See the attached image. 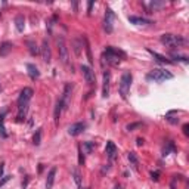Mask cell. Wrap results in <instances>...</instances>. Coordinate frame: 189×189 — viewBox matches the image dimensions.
I'll list each match as a JSON object with an SVG mask.
<instances>
[{
  "label": "cell",
  "mask_w": 189,
  "mask_h": 189,
  "mask_svg": "<svg viewBox=\"0 0 189 189\" xmlns=\"http://www.w3.org/2000/svg\"><path fill=\"white\" fill-rule=\"evenodd\" d=\"M124 58H126V53H124L123 50H118V49H115V47H111V46L107 47V50L102 53L104 62H107L108 65H111V66H118Z\"/></svg>",
  "instance_id": "6da1fadb"
},
{
  "label": "cell",
  "mask_w": 189,
  "mask_h": 189,
  "mask_svg": "<svg viewBox=\"0 0 189 189\" xmlns=\"http://www.w3.org/2000/svg\"><path fill=\"white\" fill-rule=\"evenodd\" d=\"M161 43L167 46V47H182L185 44H188V40L182 36H176V34H163L161 36Z\"/></svg>",
  "instance_id": "7a4b0ae2"
},
{
  "label": "cell",
  "mask_w": 189,
  "mask_h": 189,
  "mask_svg": "<svg viewBox=\"0 0 189 189\" xmlns=\"http://www.w3.org/2000/svg\"><path fill=\"white\" fill-rule=\"evenodd\" d=\"M173 78V74L170 71H165L163 68H155L152 71H149L146 74V80L148 81H155V83H161L165 81V80H170Z\"/></svg>",
  "instance_id": "3957f363"
},
{
  "label": "cell",
  "mask_w": 189,
  "mask_h": 189,
  "mask_svg": "<svg viewBox=\"0 0 189 189\" xmlns=\"http://www.w3.org/2000/svg\"><path fill=\"white\" fill-rule=\"evenodd\" d=\"M130 86H132V74H130L129 71H126V73L121 75V78H120V86H118V90H120V95H121L123 99L127 98V95H129V92H130Z\"/></svg>",
  "instance_id": "277c9868"
},
{
  "label": "cell",
  "mask_w": 189,
  "mask_h": 189,
  "mask_svg": "<svg viewBox=\"0 0 189 189\" xmlns=\"http://www.w3.org/2000/svg\"><path fill=\"white\" fill-rule=\"evenodd\" d=\"M58 52H59V59L61 62L70 68V53H68V47H66V43H65V39L64 37H59L58 39Z\"/></svg>",
  "instance_id": "5b68a950"
},
{
  "label": "cell",
  "mask_w": 189,
  "mask_h": 189,
  "mask_svg": "<svg viewBox=\"0 0 189 189\" xmlns=\"http://www.w3.org/2000/svg\"><path fill=\"white\" fill-rule=\"evenodd\" d=\"M34 92L31 87H24L21 93H19V98H18V107H24V105H28L30 99L33 98Z\"/></svg>",
  "instance_id": "8992f818"
},
{
  "label": "cell",
  "mask_w": 189,
  "mask_h": 189,
  "mask_svg": "<svg viewBox=\"0 0 189 189\" xmlns=\"http://www.w3.org/2000/svg\"><path fill=\"white\" fill-rule=\"evenodd\" d=\"M114 12H112V9L107 8L105 10V18H104V28H105V31L107 33H112V30H114Z\"/></svg>",
  "instance_id": "52a82bcc"
},
{
  "label": "cell",
  "mask_w": 189,
  "mask_h": 189,
  "mask_svg": "<svg viewBox=\"0 0 189 189\" xmlns=\"http://www.w3.org/2000/svg\"><path fill=\"white\" fill-rule=\"evenodd\" d=\"M71 92H73V84H71V83H66L65 87H64V92H62V96H61V102H62V105H64V109H66L68 105H70Z\"/></svg>",
  "instance_id": "ba28073f"
},
{
  "label": "cell",
  "mask_w": 189,
  "mask_h": 189,
  "mask_svg": "<svg viewBox=\"0 0 189 189\" xmlns=\"http://www.w3.org/2000/svg\"><path fill=\"white\" fill-rule=\"evenodd\" d=\"M81 74L89 86H93V84H95V80H96V78H95V73H93V70H92L90 66L81 65Z\"/></svg>",
  "instance_id": "9c48e42d"
},
{
  "label": "cell",
  "mask_w": 189,
  "mask_h": 189,
  "mask_svg": "<svg viewBox=\"0 0 189 189\" xmlns=\"http://www.w3.org/2000/svg\"><path fill=\"white\" fill-rule=\"evenodd\" d=\"M86 123H74V124H71L70 127H68V134L70 136H78L80 133H83L84 130H86Z\"/></svg>",
  "instance_id": "30bf717a"
},
{
  "label": "cell",
  "mask_w": 189,
  "mask_h": 189,
  "mask_svg": "<svg viewBox=\"0 0 189 189\" xmlns=\"http://www.w3.org/2000/svg\"><path fill=\"white\" fill-rule=\"evenodd\" d=\"M105 152H107L108 158H109V161H114L115 158H117V146H115V143L112 140H108L107 142V148H105Z\"/></svg>",
  "instance_id": "8fae6325"
},
{
  "label": "cell",
  "mask_w": 189,
  "mask_h": 189,
  "mask_svg": "<svg viewBox=\"0 0 189 189\" xmlns=\"http://www.w3.org/2000/svg\"><path fill=\"white\" fill-rule=\"evenodd\" d=\"M109 81H111V74L109 71L104 73V84H102V96L108 98L109 96Z\"/></svg>",
  "instance_id": "7c38bea8"
},
{
  "label": "cell",
  "mask_w": 189,
  "mask_h": 189,
  "mask_svg": "<svg viewBox=\"0 0 189 189\" xmlns=\"http://www.w3.org/2000/svg\"><path fill=\"white\" fill-rule=\"evenodd\" d=\"M50 56H52V53H50L49 43H47V40H43V43H41V58H43V61H44V62H47V64H49V62H50Z\"/></svg>",
  "instance_id": "4fadbf2b"
},
{
  "label": "cell",
  "mask_w": 189,
  "mask_h": 189,
  "mask_svg": "<svg viewBox=\"0 0 189 189\" xmlns=\"http://www.w3.org/2000/svg\"><path fill=\"white\" fill-rule=\"evenodd\" d=\"M55 176H56V167H52L50 172L47 173V179H46V189H52L55 183Z\"/></svg>",
  "instance_id": "5bb4252c"
},
{
  "label": "cell",
  "mask_w": 189,
  "mask_h": 189,
  "mask_svg": "<svg viewBox=\"0 0 189 189\" xmlns=\"http://www.w3.org/2000/svg\"><path fill=\"white\" fill-rule=\"evenodd\" d=\"M27 70H28V75H30L33 80H36V78L40 77V71H39L37 66L33 65V64H27Z\"/></svg>",
  "instance_id": "9a60e30c"
},
{
  "label": "cell",
  "mask_w": 189,
  "mask_h": 189,
  "mask_svg": "<svg viewBox=\"0 0 189 189\" xmlns=\"http://www.w3.org/2000/svg\"><path fill=\"white\" fill-rule=\"evenodd\" d=\"M129 21L134 25H148L152 24L149 19H145V18H140V17H129Z\"/></svg>",
  "instance_id": "2e32d148"
},
{
  "label": "cell",
  "mask_w": 189,
  "mask_h": 189,
  "mask_svg": "<svg viewBox=\"0 0 189 189\" xmlns=\"http://www.w3.org/2000/svg\"><path fill=\"white\" fill-rule=\"evenodd\" d=\"M62 111H64V105H62L61 99H58L56 107H55V112H53V117H55V123H56V124H58V121H59V117H61V114H62Z\"/></svg>",
  "instance_id": "e0dca14e"
},
{
  "label": "cell",
  "mask_w": 189,
  "mask_h": 189,
  "mask_svg": "<svg viewBox=\"0 0 189 189\" xmlns=\"http://www.w3.org/2000/svg\"><path fill=\"white\" fill-rule=\"evenodd\" d=\"M148 52L152 55V56L155 58V61H158L160 64H172V61L170 59H167L165 56H163V55H160V53H157V52H154V50H151L148 49Z\"/></svg>",
  "instance_id": "ac0fdd59"
},
{
  "label": "cell",
  "mask_w": 189,
  "mask_h": 189,
  "mask_svg": "<svg viewBox=\"0 0 189 189\" xmlns=\"http://www.w3.org/2000/svg\"><path fill=\"white\" fill-rule=\"evenodd\" d=\"M27 112H28V105H24V107H18L17 121H24L25 117H27Z\"/></svg>",
  "instance_id": "d6986e66"
},
{
  "label": "cell",
  "mask_w": 189,
  "mask_h": 189,
  "mask_svg": "<svg viewBox=\"0 0 189 189\" xmlns=\"http://www.w3.org/2000/svg\"><path fill=\"white\" fill-rule=\"evenodd\" d=\"M12 47H13V44L12 43H9V41H5L2 46H0V56H6L9 52L12 50Z\"/></svg>",
  "instance_id": "ffe728a7"
},
{
  "label": "cell",
  "mask_w": 189,
  "mask_h": 189,
  "mask_svg": "<svg viewBox=\"0 0 189 189\" xmlns=\"http://www.w3.org/2000/svg\"><path fill=\"white\" fill-rule=\"evenodd\" d=\"M15 24H17V30L19 31V33H22L25 28V19L22 15H18L17 18H15Z\"/></svg>",
  "instance_id": "44dd1931"
},
{
  "label": "cell",
  "mask_w": 189,
  "mask_h": 189,
  "mask_svg": "<svg viewBox=\"0 0 189 189\" xmlns=\"http://www.w3.org/2000/svg\"><path fill=\"white\" fill-rule=\"evenodd\" d=\"M5 115H6L5 111L0 114V136L2 138H8V133H6V129H5Z\"/></svg>",
  "instance_id": "7402d4cb"
},
{
  "label": "cell",
  "mask_w": 189,
  "mask_h": 189,
  "mask_svg": "<svg viewBox=\"0 0 189 189\" xmlns=\"http://www.w3.org/2000/svg\"><path fill=\"white\" fill-rule=\"evenodd\" d=\"M80 148H83L84 154H92V151L96 148V145L93 142H83V146H80Z\"/></svg>",
  "instance_id": "603a6c76"
},
{
  "label": "cell",
  "mask_w": 189,
  "mask_h": 189,
  "mask_svg": "<svg viewBox=\"0 0 189 189\" xmlns=\"http://www.w3.org/2000/svg\"><path fill=\"white\" fill-rule=\"evenodd\" d=\"M172 151H176V146H174V143L170 140V142H167V145H165L164 149H163V157H167Z\"/></svg>",
  "instance_id": "cb8c5ba5"
},
{
  "label": "cell",
  "mask_w": 189,
  "mask_h": 189,
  "mask_svg": "<svg viewBox=\"0 0 189 189\" xmlns=\"http://www.w3.org/2000/svg\"><path fill=\"white\" fill-rule=\"evenodd\" d=\"M73 177H74V182L77 185V188H81V176L77 168H73Z\"/></svg>",
  "instance_id": "d4e9b609"
},
{
  "label": "cell",
  "mask_w": 189,
  "mask_h": 189,
  "mask_svg": "<svg viewBox=\"0 0 189 189\" xmlns=\"http://www.w3.org/2000/svg\"><path fill=\"white\" fill-rule=\"evenodd\" d=\"M129 161H130V164L134 167V168H138V165H139V160H138V157L134 152H129Z\"/></svg>",
  "instance_id": "484cf974"
},
{
  "label": "cell",
  "mask_w": 189,
  "mask_h": 189,
  "mask_svg": "<svg viewBox=\"0 0 189 189\" xmlns=\"http://www.w3.org/2000/svg\"><path fill=\"white\" fill-rule=\"evenodd\" d=\"M33 142H34L36 146H39V145L41 143V129H37V130H36V134H34V138H33Z\"/></svg>",
  "instance_id": "4316f807"
},
{
  "label": "cell",
  "mask_w": 189,
  "mask_h": 189,
  "mask_svg": "<svg viewBox=\"0 0 189 189\" xmlns=\"http://www.w3.org/2000/svg\"><path fill=\"white\" fill-rule=\"evenodd\" d=\"M28 46H30V52H31V55H37L39 53V49H37V46H36V43L34 41H28Z\"/></svg>",
  "instance_id": "83f0119b"
},
{
  "label": "cell",
  "mask_w": 189,
  "mask_h": 189,
  "mask_svg": "<svg viewBox=\"0 0 189 189\" xmlns=\"http://www.w3.org/2000/svg\"><path fill=\"white\" fill-rule=\"evenodd\" d=\"M142 126H143L142 123H133V124H129V126H127V130H129V132H133V130L139 129V127H142Z\"/></svg>",
  "instance_id": "f1b7e54d"
},
{
  "label": "cell",
  "mask_w": 189,
  "mask_h": 189,
  "mask_svg": "<svg viewBox=\"0 0 189 189\" xmlns=\"http://www.w3.org/2000/svg\"><path fill=\"white\" fill-rule=\"evenodd\" d=\"M163 6H164V3H163V2H160V3H158V2H152V3H151V8H152V9L163 8Z\"/></svg>",
  "instance_id": "f546056e"
},
{
  "label": "cell",
  "mask_w": 189,
  "mask_h": 189,
  "mask_svg": "<svg viewBox=\"0 0 189 189\" xmlns=\"http://www.w3.org/2000/svg\"><path fill=\"white\" fill-rule=\"evenodd\" d=\"M83 163H84V157H83L81 148L78 146V164H83Z\"/></svg>",
  "instance_id": "4dcf8cb0"
},
{
  "label": "cell",
  "mask_w": 189,
  "mask_h": 189,
  "mask_svg": "<svg viewBox=\"0 0 189 189\" xmlns=\"http://www.w3.org/2000/svg\"><path fill=\"white\" fill-rule=\"evenodd\" d=\"M172 56L174 58V59H177V61H183V62H188V61H189L186 56H177V55H174V53H173Z\"/></svg>",
  "instance_id": "1f68e13d"
},
{
  "label": "cell",
  "mask_w": 189,
  "mask_h": 189,
  "mask_svg": "<svg viewBox=\"0 0 189 189\" xmlns=\"http://www.w3.org/2000/svg\"><path fill=\"white\" fill-rule=\"evenodd\" d=\"M9 179H10V176H3V177L0 179V188H2V186H3L6 182H9Z\"/></svg>",
  "instance_id": "d6a6232c"
},
{
  "label": "cell",
  "mask_w": 189,
  "mask_h": 189,
  "mask_svg": "<svg viewBox=\"0 0 189 189\" xmlns=\"http://www.w3.org/2000/svg\"><path fill=\"white\" fill-rule=\"evenodd\" d=\"M158 176H160V173H158V172H152V173H151L152 180H158Z\"/></svg>",
  "instance_id": "836d02e7"
},
{
  "label": "cell",
  "mask_w": 189,
  "mask_h": 189,
  "mask_svg": "<svg viewBox=\"0 0 189 189\" xmlns=\"http://www.w3.org/2000/svg\"><path fill=\"white\" fill-rule=\"evenodd\" d=\"M93 5H95V2H93V0H92V2H89V5H87V13H90V12H92Z\"/></svg>",
  "instance_id": "e575fe53"
},
{
  "label": "cell",
  "mask_w": 189,
  "mask_h": 189,
  "mask_svg": "<svg viewBox=\"0 0 189 189\" xmlns=\"http://www.w3.org/2000/svg\"><path fill=\"white\" fill-rule=\"evenodd\" d=\"M189 124H185V126H183V133H185V136H188L189 134Z\"/></svg>",
  "instance_id": "d590c367"
},
{
  "label": "cell",
  "mask_w": 189,
  "mask_h": 189,
  "mask_svg": "<svg viewBox=\"0 0 189 189\" xmlns=\"http://www.w3.org/2000/svg\"><path fill=\"white\" fill-rule=\"evenodd\" d=\"M3 170H5V163H0V177H3Z\"/></svg>",
  "instance_id": "8d00e7d4"
},
{
  "label": "cell",
  "mask_w": 189,
  "mask_h": 189,
  "mask_svg": "<svg viewBox=\"0 0 189 189\" xmlns=\"http://www.w3.org/2000/svg\"><path fill=\"white\" fill-rule=\"evenodd\" d=\"M136 142H138V146H142V145H143V142H145V140L142 139V138H139V139L136 140Z\"/></svg>",
  "instance_id": "74e56055"
},
{
  "label": "cell",
  "mask_w": 189,
  "mask_h": 189,
  "mask_svg": "<svg viewBox=\"0 0 189 189\" xmlns=\"http://www.w3.org/2000/svg\"><path fill=\"white\" fill-rule=\"evenodd\" d=\"M73 8H74V10H75V12H77V3H75V2H74V3H73Z\"/></svg>",
  "instance_id": "f35d334b"
},
{
  "label": "cell",
  "mask_w": 189,
  "mask_h": 189,
  "mask_svg": "<svg viewBox=\"0 0 189 189\" xmlns=\"http://www.w3.org/2000/svg\"><path fill=\"white\" fill-rule=\"evenodd\" d=\"M115 189H120V186H118V188H115Z\"/></svg>",
  "instance_id": "ab89813d"
},
{
  "label": "cell",
  "mask_w": 189,
  "mask_h": 189,
  "mask_svg": "<svg viewBox=\"0 0 189 189\" xmlns=\"http://www.w3.org/2000/svg\"><path fill=\"white\" fill-rule=\"evenodd\" d=\"M84 189H89V188H84Z\"/></svg>",
  "instance_id": "60d3db41"
}]
</instances>
